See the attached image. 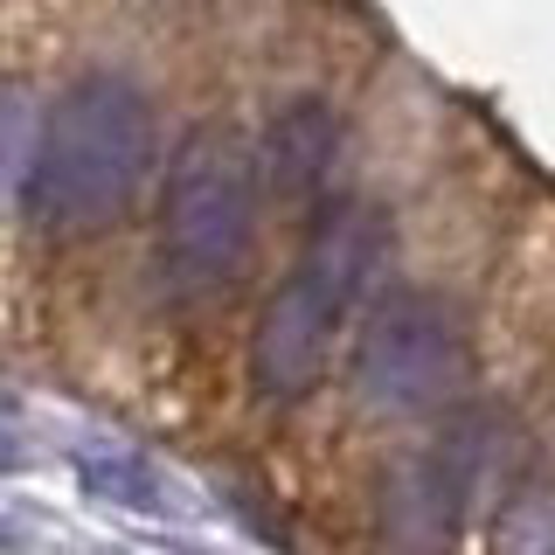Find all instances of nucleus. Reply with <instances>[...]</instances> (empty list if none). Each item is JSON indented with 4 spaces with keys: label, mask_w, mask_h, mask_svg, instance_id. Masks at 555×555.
Returning <instances> with one entry per match:
<instances>
[{
    "label": "nucleus",
    "mask_w": 555,
    "mask_h": 555,
    "mask_svg": "<svg viewBox=\"0 0 555 555\" xmlns=\"http://www.w3.org/2000/svg\"><path fill=\"white\" fill-rule=\"evenodd\" d=\"M153 167V104L139 83L91 69L49 104L42 153L28 173V216L56 236H98L126 216Z\"/></svg>",
    "instance_id": "1"
},
{
    "label": "nucleus",
    "mask_w": 555,
    "mask_h": 555,
    "mask_svg": "<svg viewBox=\"0 0 555 555\" xmlns=\"http://www.w3.org/2000/svg\"><path fill=\"white\" fill-rule=\"evenodd\" d=\"M389 257V236L369 208H334L312 236V250L299 257V271L285 278V292L264 306L250 340V382L278 403L312 389L326 347H334V326L347 320V306L361 299V285L382 271Z\"/></svg>",
    "instance_id": "2"
},
{
    "label": "nucleus",
    "mask_w": 555,
    "mask_h": 555,
    "mask_svg": "<svg viewBox=\"0 0 555 555\" xmlns=\"http://www.w3.org/2000/svg\"><path fill=\"white\" fill-rule=\"evenodd\" d=\"M250 230H257V160L243 153V139L216 126L188 132L167 173L160 271L181 292H216L250 257Z\"/></svg>",
    "instance_id": "3"
},
{
    "label": "nucleus",
    "mask_w": 555,
    "mask_h": 555,
    "mask_svg": "<svg viewBox=\"0 0 555 555\" xmlns=\"http://www.w3.org/2000/svg\"><path fill=\"white\" fill-rule=\"evenodd\" d=\"M465 382V334L459 312L438 292H396L369 320L354 354V389L382 416H424Z\"/></svg>",
    "instance_id": "4"
},
{
    "label": "nucleus",
    "mask_w": 555,
    "mask_h": 555,
    "mask_svg": "<svg viewBox=\"0 0 555 555\" xmlns=\"http://www.w3.org/2000/svg\"><path fill=\"white\" fill-rule=\"evenodd\" d=\"M473 473H479L473 430H459L451 444H438L416 465H403V473L389 479V500H382L389 542L403 555H444L451 528H459V507H465V493H473Z\"/></svg>",
    "instance_id": "5"
},
{
    "label": "nucleus",
    "mask_w": 555,
    "mask_h": 555,
    "mask_svg": "<svg viewBox=\"0 0 555 555\" xmlns=\"http://www.w3.org/2000/svg\"><path fill=\"white\" fill-rule=\"evenodd\" d=\"M334 153H340V118L326 112L320 98L285 104L264 132V167H271L278 195H312V188L334 173Z\"/></svg>",
    "instance_id": "6"
},
{
    "label": "nucleus",
    "mask_w": 555,
    "mask_h": 555,
    "mask_svg": "<svg viewBox=\"0 0 555 555\" xmlns=\"http://www.w3.org/2000/svg\"><path fill=\"white\" fill-rule=\"evenodd\" d=\"M42 153V118H35L28 91H0V202H28V173Z\"/></svg>",
    "instance_id": "7"
},
{
    "label": "nucleus",
    "mask_w": 555,
    "mask_h": 555,
    "mask_svg": "<svg viewBox=\"0 0 555 555\" xmlns=\"http://www.w3.org/2000/svg\"><path fill=\"white\" fill-rule=\"evenodd\" d=\"M493 555H555V493H514L493 520Z\"/></svg>",
    "instance_id": "8"
},
{
    "label": "nucleus",
    "mask_w": 555,
    "mask_h": 555,
    "mask_svg": "<svg viewBox=\"0 0 555 555\" xmlns=\"http://www.w3.org/2000/svg\"><path fill=\"white\" fill-rule=\"evenodd\" d=\"M0 465H22V438H14V403L0 396Z\"/></svg>",
    "instance_id": "9"
}]
</instances>
